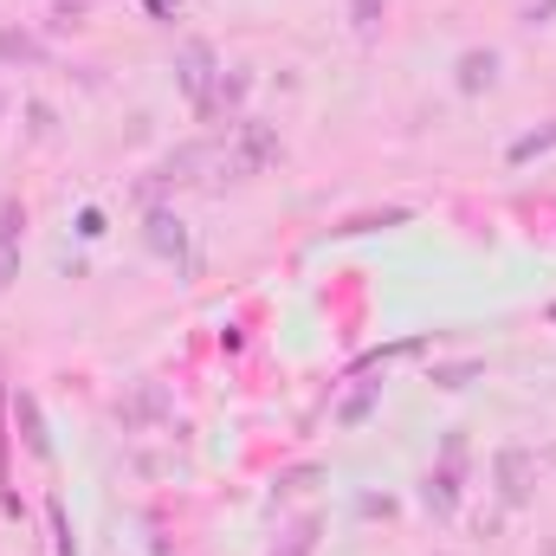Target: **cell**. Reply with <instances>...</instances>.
I'll use <instances>...</instances> for the list:
<instances>
[{
  "label": "cell",
  "instance_id": "1",
  "mask_svg": "<svg viewBox=\"0 0 556 556\" xmlns=\"http://www.w3.org/2000/svg\"><path fill=\"white\" fill-rule=\"evenodd\" d=\"M466 459H472V446H466V433L453 427V433L440 440V459H433L427 479H420V505H427L433 518H453V511H459V498H466Z\"/></svg>",
  "mask_w": 556,
  "mask_h": 556
},
{
  "label": "cell",
  "instance_id": "2",
  "mask_svg": "<svg viewBox=\"0 0 556 556\" xmlns=\"http://www.w3.org/2000/svg\"><path fill=\"white\" fill-rule=\"evenodd\" d=\"M220 78H227V65H220V52H214L207 39H188V46L175 52V85H181V98L194 104V117H207V111H214Z\"/></svg>",
  "mask_w": 556,
  "mask_h": 556
},
{
  "label": "cell",
  "instance_id": "3",
  "mask_svg": "<svg viewBox=\"0 0 556 556\" xmlns=\"http://www.w3.org/2000/svg\"><path fill=\"white\" fill-rule=\"evenodd\" d=\"M538 479H544V466H538L531 446L505 440V446L492 453V485H498V505H505V511H525V505L538 498Z\"/></svg>",
  "mask_w": 556,
  "mask_h": 556
},
{
  "label": "cell",
  "instance_id": "4",
  "mask_svg": "<svg viewBox=\"0 0 556 556\" xmlns=\"http://www.w3.org/2000/svg\"><path fill=\"white\" fill-rule=\"evenodd\" d=\"M453 85H459L466 98L492 91V85H498V52H492V46H466V52H459V65H453Z\"/></svg>",
  "mask_w": 556,
  "mask_h": 556
},
{
  "label": "cell",
  "instance_id": "5",
  "mask_svg": "<svg viewBox=\"0 0 556 556\" xmlns=\"http://www.w3.org/2000/svg\"><path fill=\"white\" fill-rule=\"evenodd\" d=\"M142 240H149V253H155V260H188V227H181L168 207H149Z\"/></svg>",
  "mask_w": 556,
  "mask_h": 556
},
{
  "label": "cell",
  "instance_id": "6",
  "mask_svg": "<svg viewBox=\"0 0 556 556\" xmlns=\"http://www.w3.org/2000/svg\"><path fill=\"white\" fill-rule=\"evenodd\" d=\"M46 59H52V46H46L33 26H0V65H13V72L26 65V72H33V65H46Z\"/></svg>",
  "mask_w": 556,
  "mask_h": 556
},
{
  "label": "cell",
  "instance_id": "7",
  "mask_svg": "<svg viewBox=\"0 0 556 556\" xmlns=\"http://www.w3.org/2000/svg\"><path fill=\"white\" fill-rule=\"evenodd\" d=\"M117 420L124 427H149V420H168V389L162 382H137L124 402H117Z\"/></svg>",
  "mask_w": 556,
  "mask_h": 556
},
{
  "label": "cell",
  "instance_id": "8",
  "mask_svg": "<svg viewBox=\"0 0 556 556\" xmlns=\"http://www.w3.org/2000/svg\"><path fill=\"white\" fill-rule=\"evenodd\" d=\"M13 427H20V440H26V453L33 459H52V440H46V420H39V402L26 395V389H13Z\"/></svg>",
  "mask_w": 556,
  "mask_h": 556
},
{
  "label": "cell",
  "instance_id": "9",
  "mask_svg": "<svg viewBox=\"0 0 556 556\" xmlns=\"http://www.w3.org/2000/svg\"><path fill=\"white\" fill-rule=\"evenodd\" d=\"M317 538H324V511H304V518H291L278 531L266 556H317Z\"/></svg>",
  "mask_w": 556,
  "mask_h": 556
},
{
  "label": "cell",
  "instance_id": "10",
  "mask_svg": "<svg viewBox=\"0 0 556 556\" xmlns=\"http://www.w3.org/2000/svg\"><path fill=\"white\" fill-rule=\"evenodd\" d=\"M343 13H350V33L369 46L382 33V20H389V0H343Z\"/></svg>",
  "mask_w": 556,
  "mask_h": 556
},
{
  "label": "cell",
  "instance_id": "11",
  "mask_svg": "<svg viewBox=\"0 0 556 556\" xmlns=\"http://www.w3.org/2000/svg\"><path fill=\"white\" fill-rule=\"evenodd\" d=\"M551 149H556V117L544 124V130H525V137L505 149V162H511V168H525V162H538V155H551Z\"/></svg>",
  "mask_w": 556,
  "mask_h": 556
},
{
  "label": "cell",
  "instance_id": "12",
  "mask_svg": "<svg viewBox=\"0 0 556 556\" xmlns=\"http://www.w3.org/2000/svg\"><path fill=\"white\" fill-rule=\"evenodd\" d=\"M46 525H52V556H78V531L65 518V498H46Z\"/></svg>",
  "mask_w": 556,
  "mask_h": 556
},
{
  "label": "cell",
  "instance_id": "13",
  "mask_svg": "<svg viewBox=\"0 0 556 556\" xmlns=\"http://www.w3.org/2000/svg\"><path fill=\"white\" fill-rule=\"evenodd\" d=\"M376 402H382V382H363V389H356V395H350V402L337 408V420H343V427H363V420H369V408H376Z\"/></svg>",
  "mask_w": 556,
  "mask_h": 556
},
{
  "label": "cell",
  "instance_id": "14",
  "mask_svg": "<svg viewBox=\"0 0 556 556\" xmlns=\"http://www.w3.org/2000/svg\"><path fill=\"white\" fill-rule=\"evenodd\" d=\"M479 369H485L479 356H459V363H433V389H466Z\"/></svg>",
  "mask_w": 556,
  "mask_h": 556
},
{
  "label": "cell",
  "instance_id": "15",
  "mask_svg": "<svg viewBox=\"0 0 556 556\" xmlns=\"http://www.w3.org/2000/svg\"><path fill=\"white\" fill-rule=\"evenodd\" d=\"M20 227H26V207L20 201H0V247H20Z\"/></svg>",
  "mask_w": 556,
  "mask_h": 556
},
{
  "label": "cell",
  "instance_id": "16",
  "mask_svg": "<svg viewBox=\"0 0 556 556\" xmlns=\"http://www.w3.org/2000/svg\"><path fill=\"white\" fill-rule=\"evenodd\" d=\"M311 479H317V466H298V472H285V479L273 485V498H291V492H304Z\"/></svg>",
  "mask_w": 556,
  "mask_h": 556
},
{
  "label": "cell",
  "instance_id": "17",
  "mask_svg": "<svg viewBox=\"0 0 556 556\" xmlns=\"http://www.w3.org/2000/svg\"><path fill=\"white\" fill-rule=\"evenodd\" d=\"M20 278V247H0V291Z\"/></svg>",
  "mask_w": 556,
  "mask_h": 556
},
{
  "label": "cell",
  "instance_id": "18",
  "mask_svg": "<svg viewBox=\"0 0 556 556\" xmlns=\"http://www.w3.org/2000/svg\"><path fill=\"white\" fill-rule=\"evenodd\" d=\"M556 13V0H525V26H544Z\"/></svg>",
  "mask_w": 556,
  "mask_h": 556
},
{
  "label": "cell",
  "instance_id": "19",
  "mask_svg": "<svg viewBox=\"0 0 556 556\" xmlns=\"http://www.w3.org/2000/svg\"><path fill=\"white\" fill-rule=\"evenodd\" d=\"M26 117H33V137H52V111L46 104H26Z\"/></svg>",
  "mask_w": 556,
  "mask_h": 556
},
{
  "label": "cell",
  "instance_id": "20",
  "mask_svg": "<svg viewBox=\"0 0 556 556\" xmlns=\"http://www.w3.org/2000/svg\"><path fill=\"white\" fill-rule=\"evenodd\" d=\"M78 233H85V240H98V233H104V214H98V207H85V214H78Z\"/></svg>",
  "mask_w": 556,
  "mask_h": 556
},
{
  "label": "cell",
  "instance_id": "21",
  "mask_svg": "<svg viewBox=\"0 0 556 556\" xmlns=\"http://www.w3.org/2000/svg\"><path fill=\"white\" fill-rule=\"evenodd\" d=\"M142 7H149L155 20H181V0H142Z\"/></svg>",
  "mask_w": 556,
  "mask_h": 556
},
{
  "label": "cell",
  "instance_id": "22",
  "mask_svg": "<svg viewBox=\"0 0 556 556\" xmlns=\"http://www.w3.org/2000/svg\"><path fill=\"white\" fill-rule=\"evenodd\" d=\"M544 556H556V538H551V544H544Z\"/></svg>",
  "mask_w": 556,
  "mask_h": 556
},
{
  "label": "cell",
  "instance_id": "23",
  "mask_svg": "<svg viewBox=\"0 0 556 556\" xmlns=\"http://www.w3.org/2000/svg\"><path fill=\"white\" fill-rule=\"evenodd\" d=\"M0 117H7V91H0Z\"/></svg>",
  "mask_w": 556,
  "mask_h": 556
},
{
  "label": "cell",
  "instance_id": "24",
  "mask_svg": "<svg viewBox=\"0 0 556 556\" xmlns=\"http://www.w3.org/2000/svg\"><path fill=\"white\" fill-rule=\"evenodd\" d=\"M433 556H453V551H433Z\"/></svg>",
  "mask_w": 556,
  "mask_h": 556
}]
</instances>
